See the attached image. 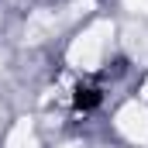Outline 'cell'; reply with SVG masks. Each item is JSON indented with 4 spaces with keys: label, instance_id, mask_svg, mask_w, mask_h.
Returning <instances> with one entry per match:
<instances>
[{
    "label": "cell",
    "instance_id": "obj_1",
    "mask_svg": "<svg viewBox=\"0 0 148 148\" xmlns=\"http://www.w3.org/2000/svg\"><path fill=\"white\" fill-rule=\"evenodd\" d=\"M100 100H103V86H100L97 79H83V83L76 86V93H73V103L79 110H97Z\"/></svg>",
    "mask_w": 148,
    "mask_h": 148
}]
</instances>
